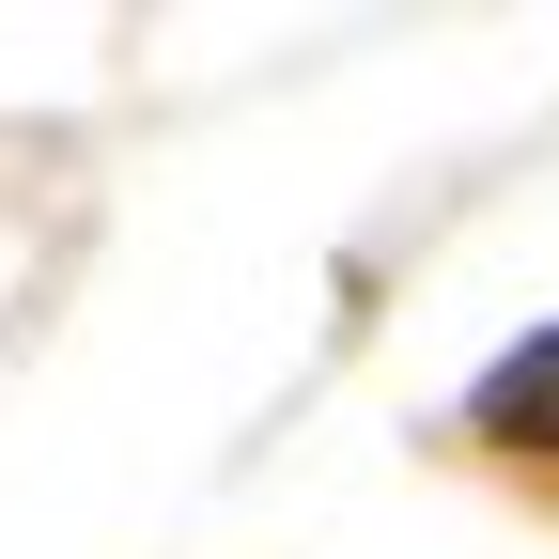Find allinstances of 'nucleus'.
Here are the masks:
<instances>
[{
  "label": "nucleus",
  "instance_id": "obj_1",
  "mask_svg": "<svg viewBox=\"0 0 559 559\" xmlns=\"http://www.w3.org/2000/svg\"><path fill=\"white\" fill-rule=\"evenodd\" d=\"M481 419H498V436H528V451H559V326L513 342V358L481 373Z\"/></svg>",
  "mask_w": 559,
  "mask_h": 559
}]
</instances>
